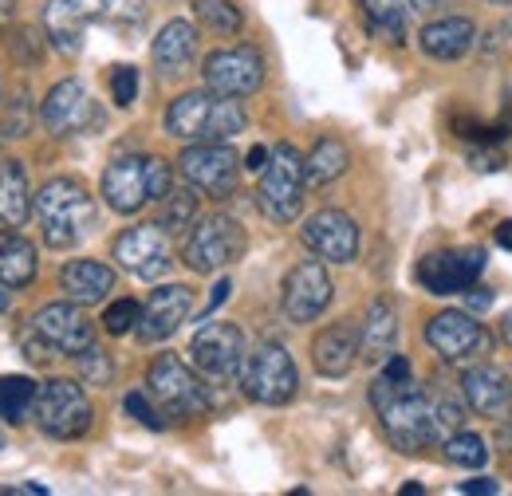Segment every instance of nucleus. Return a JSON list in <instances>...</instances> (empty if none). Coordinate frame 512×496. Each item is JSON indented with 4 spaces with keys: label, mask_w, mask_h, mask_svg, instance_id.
I'll list each match as a JSON object with an SVG mask.
<instances>
[{
    "label": "nucleus",
    "mask_w": 512,
    "mask_h": 496,
    "mask_svg": "<svg viewBox=\"0 0 512 496\" xmlns=\"http://www.w3.org/2000/svg\"><path fill=\"white\" fill-rule=\"evenodd\" d=\"M371 402L379 410V422H383L390 445L402 449V453H422V449L442 445L461 422V410L453 402L434 398L414 378L390 382L379 374L375 386H371Z\"/></svg>",
    "instance_id": "1"
},
{
    "label": "nucleus",
    "mask_w": 512,
    "mask_h": 496,
    "mask_svg": "<svg viewBox=\"0 0 512 496\" xmlns=\"http://www.w3.org/2000/svg\"><path fill=\"white\" fill-rule=\"evenodd\" d=\"M245 107L217 91H186L170 103L166 130L182 142H229L245 130Z\"/></svg>",
    "instance_id": "2"
},
{
    "label": "nucleus",
    "mask_w": 512,
    "mask_h": 496,
    "mask_svg": "<svg viewBox=\"0 0 512 496\" xmlns=\"http://www.w3.org/2000/svg\"><path fill=\"white\" fill-rule=\"evenodd\" d=\"M32 209L52 248H75L95 229V197L71 178H52L36 193Z\"/></svg>",
    "instance_id": "3"
},
{
    "label": "nucleus",
    "mask_w": 512,
    "mask_h": 496,
    "mask_svg": "<svg viewBox=\"0 0 512 496\" xmlns=\"http://www.w3.org/2000/svg\"><path fill=\"white\" fill-rule=\"evenodd\" d=\"M304 158L292 142H280L268 150V162L260 170V186H256V205L272 225H292L304 209Z\"/></svg>",
    "instance_id": "4"
},
{
    "label": "nucleus",
    "mask_w": 512,
    "mask_h": 496,
    "mask_svg": "<svg viewBox=\"0 0 512 496\" xmlns=\"http://www.w3.org/2000/svg\"><path fill=\"white\" fill-rule=\"evenodd\" d=\"M146 394L158 402V410L166 418H197L213 406L209 390L201 386V378L178 359V355H158L146 371Z\"/></svg>",
    "instance_id": "5"
},
{
    "label": "nucleus",
    "mask_w": 512,
    "mask_h": 496,
    "mask_svg": "<svg viewBox=\"0 0 512 496\" xmlns=\"http://www.w3.org/2000/svg\"><path fill=\"white\" fill-rule=\"evenodd\" d=\"M36 426L48 437H60V441H75L91 430V402L83 394V386L75 378H48L40 390H36Z\"/></svg>",
    "instance_id": "6"
},
{
    "label": "nucleus",
    "mask_w": 512,
    "mask_h": 496,
    "mask_svg": "<svg viewBox=\"0 0 512 496\" xmlns=\"http://www.w3.org/2000/svg\"><path fill=\"white\" fill-rule=\"evenodd\" d=\"M241 390L260 406H288L300 390V371L280 343H260L253 355H245Z\"/></svg>",
    "instance_id": "7"
},
{
    "label": "nucleus",
    "mask_w": 512,
    "mask_h": 496,
    "mask_svg": "<svg viewBox=\"0 0 512 496\" xmlns=\"http://www.w3.org/2000/svg\"><path fill=\"white\" fill-rule=\"evenodd\" d=\"M245 229L241 221H233L229 213H213V217H201L190 225V237L182 245V260L190 264L193 272H217V268H229L233 260H241L245 252Z\"/></svg>",
    "instance_id": "8"
},
{
    "label": "nucleus",
    "mask_w": 512,
    "mask_h": 496,
    "mask_svg": "<svg viewBox=\"0 0 512 496\" xmlns=\"http://www.w3.org/2000/svg\"><path fill=\"white\" fill-rule=\"evenodd\" d=\"M178 166H182V178L190 182V189L213 197V201L233 197L237 182H241V158L229 142H193L190 150H182Z\"/></svg>",
    "instance_id": "9"
},
{
    "label": "nucleus",
    "mask_w": 512,
    "mask_h": 496,
    "mask_svg": "<svg viewBox=\"0 0 512 496\" xmlns=\"http://www.w3.org/2000/svg\"><path fill=\"white\" fill-rule=\"evenodd\" d=\"M245 335L237 323H209L193 335L190 343V359L193 371L201 374L205 382H237L241 378V367H245Z\"/></svg>",
    "instance_id": "10"
},
{
    "label": "nucleus",
    "mask_w": 512,
    "mask_h": 496,
    "mask_svg": "<svg viewBox=\"0 0 512 496\" xmlns=\"http://www.w3.org/2000/svg\"><path fill=\"white\" fill-rule=\"evenodd\" d=\"M201 79L209 91L229 95V99H245L260 91L264 83V56L253 44H237V48H217L201 63Z\"/></svg>",
    "instance_id": "11"
},
{
    "label": "nucleus",
    "mask_w": 512,
    "mask_h": 496,
    "mask_svg": "<svg viewBox=\"0 0 512 496\" xmlns=\"http://www.w3.org/2000/svg\"><path fill=\"white\" fill-rule=\"evenodd\" d=\"M426 343L434 347V355L457 367V363H469L477 355H489L493 347V335L469 315V311H438L430 323H426Z\"/></svg>",
    "instance_id": "12"
},
{
    "label": "nucleus",
    "mask_w": 512,
    "mask_h": 496,
    "mask_svg": "<svg viewBox=\"0 0 512 496\" xmlns=\"http://www.w3.org/2000/svg\"><path fill=\"white\" fill-rule=\"evenodd\" d=\"M331 296H335V284H331L327 268L320 260H304L284 276L280 308L292 323H316L331 304Z\"/></svg>",
    "instance_id": "13"
},
{
    "label": "nucleus",
    "mask_w": 512,
    "mask_h": 496,
    "mask_svg": "<svg viewBox=\"0 0 512 496\" xmlns=\"http://www.w3.org/2000/svg\"><path fill=\"white\" fill-rule=\"evenodd\" d=\"M115 260L138 280H162L174 264L170 233L162 225H134L115 241Z\"/></svg>",
    "instance_id": "14"
},
{
    "label": "nucleus",
    "mask_w": 512,
    "mask_h": 496,
    "mask_svg": "<svg viewBox=\"0 0 512 496\" xmlns=\"http://www.w3.org/2000/svg\"><path fill=\"white\" fill-rule=\"evenodd\" d=\"M485 272V248H457V252H430L418 264V284L434 296H457L477 284Z\"/></svg>",
    "instance_id": "15"
},
{
    "label": "nucleus",
    "mask_w": 512,
    "mask_h": 496,
    "mask_svg": "<svg viewBox=\"0 0 512 496\" xmlns=\"http://www.w3.org/2000/svg\"><path fill=\"white\" fill-rule=\"evenodd\" d=\"M300 241L312 248L320 260L331 264H351L359 256V225L343 209H320L316 217L304 221Z\"/></svg>",
    "instance_id": "16"
},
{
    "label": "nucleus",
    "mask_w": 512,
    "mask_h": 496,
    "mask_svg": "<svg viewBox=\"0 0 512 496\" xmlns=\"http://www.w3.org/2000/svg\"><path fill=\"white\" fill-rule=\"evenodd\" d=\"M32 327H36V335H40L56 355H64V359H75L79 351H87V347L95 343V327H91V319L79 311L75 300H71V304H48V308H40L32 315Z\"/></svg>",
    "instance_id": "17"
},
{
    "label": "nucleus",
    "mask_w": 512,
    "mask_h": 496,
    "mask_svg": "<svg viewBox=\"0 0 512 496\" xmlns=\"http://www.w3.org/2000/svg\"><path fill=\"white\" fill-rule=\"evenodd\" d=\"M40 119L52 134L67 138V134H79V130L99 123V111H95V103H91V95H87V87L79 79H64L44 95Z\"/></svg>",
    "instance_id": "18"
},
{
    "label": "nucleus",
    "mask_w": 512,
    "mask_h": 496,
    "mask_svg": "<svg viewBox=\"0 0 512 496\" xmlns=\"http://www.w3.org/2000/svg\"><path fill=\"white\" fill-rule=\"evenodd\" d=\"M193 311V292L186 284H166L158 292H150V300L142 304V315H138V339L142 343H162L170 339Z\"/></svg>",
    "instance_id": "19"
},
{
    "label": "nucleus",
    "mask_w": 512,
    "mask_h": 496,
    "mask_svg": "<svg viewBox=\"0 0 512 496\" xmlns=\"http://www.w3.org/2000/svg\"><path fill=\"white\" fill-rule=\"evenodd\" d=\"M103 197L123 217L138 213L142 205H150L154 197H150V166H146V158H138V154L115 158L107 166V174H103Z\"/></svg>",
    "instance_id": "20"
},
{
    "label": "nucleus",
    "mask_w": 512,
    "mask_h": 496,
    "mask_svg": "<svg viewBox=\"0 0 512 496\" xmlns=\"http://www.w3.org/2000/svg\"><path fill=\"white\" fill-rule=\"evenodd\" d=\"M461 394H465L469 410L481 414V418H497V414H505V410L512 406L509 374L501 371V367H489V363L465 371V378H461Z\"/></svg>",
    "instance_id": "21"
},
{
    "label": "nucleus",
    "mask_w": 512,
    "mask_h": 496,
    "mask_svg": "<svg viewBox=\"0 0 512 496\" xmlns=\"http://www.w3.org/2000/svg\"><path fill=\"white\" fill-rule=\"evenodd\" d=\"M359 359V331L351 323H331L312 343V363L323 378H343Z\"/></svg>",
    "instance_id": "22"
},
{
    "label": "nucleus",
    "mask_w": 512,
    "mask_h": 496,
    "mask_svg": "<svg viewBox=\"0 0 512 496\" xmlns=\"http://www.w3.org/2000/svg\"><path fill=\"white\" fill-rule=\"evenodd\" d=\"M422 52L430 60L453 63L461 60L465 52H473V40H477V24L469 16H446V20H434L422 28Z\"/></svg>",
    "instance_id": "23"
},
{
    "label": "nucleus",
    "mask_w": 512,
    "mask_h": 496,
    "mask_svg": "<svg viewBox=\"0 0 512 496\" xmlns=\"http://www.w3.org/2000/svg\"><path fill=\"white\" fill-rule=\"evenodd\" d=\"M394 339H398V315L390 300H375L367 315H363V327H359V359L363 363H386V355L394 351Z\"/></svg>",
    "instance_id": "24"
},
{
    "label": "nucleus",
    "mask_w": 512,
    "mask_h": 496,
    "mask_svg": "<svg viewBox=\"0 0 512 496\" xmlns=\"http://www.w3.org/2000/svg\"><path fill=\"white\" fill-rule=\"evenodd\" d=\"M60 284L75 304H99L107 300V292H115V272L99 260H67Z\"/></svg>",
    "instance_id": "25"
},
{
    "label": "nucleus",
    "mask_w": 512,
    "mask_h": 496,
    "mask_svg": "<svg viewBox=\"0 0 512 496\" xmlns=\"http://www.w3.org/2000/svg\"><path fill=\"white\" fill-rule=\"evenodd\" d=\"M154 67L162 71V75H178V71H186L197 56V28H193L190 20H170L162 32H158V40H154Z\"/></svg>",
    "instance_id": "26"
},
{
    "label": "nucleus",
    "mask_w": 512,
    "mask_h": 496,
    "mask_svg": "<svg viewBox=\"0 0 512 496\" xmlns=\"http://www.w3.org/2000/svg\"><path fill=\"white\" fill-rule=\"evenodd\" d=\"M44 32H48V40H52V48L60 56H79L83 52L87 20L75 8V0H48L44 4Z\"/></svg>",
    "instance_id": "27"
},
{
    "label": "nucleus",
    "mask_w": 512,
    "mask_h": 496,
    "mask_svg": "<svg viewBox=\"0 0 512 496\" xmlns=\"http://www.w3.org/2000/svg\"><path fill=\"white\" fill-rule=\"evenodd\" d=\"M32 213V193H28V174L16 158L0 162V221L8 229H20Z\"/></svg>",
    "instance_id": "28"
},
{
    "label": "nucleus",
    "mask_w": 512,
    "mask_h": 496,
    "mask_svg": "<svg viewBox=\"0 0 512 496\" xmlns=\"http://www.w3.org/2000/svg\"><path fill=\"white\" fill-rule=\"evenodd\" d=\"M36 280V248L20 233L0 229V284L4 288H28Z\"/></svg>",
    "instance_id": "29"
},
{
    "label": "nucleus",
    "mask_w": 512,
    "mask_h": 496,
    "mask_svg": "<svg viewBox=\"0 0 512 496\" xmlns=\"http://www.w3.org/2000/svg\"><path fill=\"white\" fill-rule=\"evenodd\" d=\"M347 166H351V154H347V146L339 142V138H320L316 146H312V154L304 158V178H308V186H331L335 178H343L347 174Z\"/></svg>",
    "instance_id": "30"
},
{
    "label": "nucleus",
    "mask_w": 512,
    "mask_h": 496,
    "mask_svg": "<svg viewBox=\"0 0 512 496\" xmlns=\"http://www.w3.org/2000/svg\"><path fill=\"white\" fill-rule=\"evenodd\" d=\"M371 28L386 44H406V20H410V0H359Z\"/></svg>",
    "instance_id": "31"
},
{
    "label": "nucleus",
    "mask_w": 512,
    "mask_h": 496,
    "mask_svg": "<svg viewBox=\"0 0 512 496\" xmlns=\"http://www.w3.org/2000/svg\"><path fill=\"white\" fill-rule=\"evenodd\" d=\"M36 382L24 374H4L0 378V422H24L36 406Z\"/></svg>",
    "instance_id": "32"
},
{
    "label": "nucleus",
    "mask_w": 512,
    "mask_h": 496,
    "mask_svg": "<svg viewBox=\"0 0 512 496\" xmlns=\"http://www.w3.org/2000/svg\"><path fill=\"white\" fill-rule=\"evenodd\" d=\"M75 8L87 24H138L146 16V0H75Z\"/></svg>",
    "instance_id": "33"
},
{
    "label": "nucleus",
    "mask_w": 512,
    "mask_h": 496,
    "mask_svg": "<svg viewBox=\"0 0 512 496\" xmlns=\"http://www.w3.org/2000/svg\"><path fill=\"white\" fill-rule=\"evenodd\" d=\"M446 449V461L457 465V469H481L489 461V445L481 434H469V430H453V434L442 441Z\"/></svg>",
    "instance_id": "34"
},
{
    "label": "nucleus",
    "mask_w": 512,
    "mask_h": 496,
    "mask_svg": "<svg viewBox=\"0 0 512 496\" xmlns=\"http://www.w3.org/2000/svg\"><path fill=\"white\" fill-rule=\"evenodd\" d=\"M197 20H201V28L217 32V36H237L245 24V16L233 0H197Z\"/></svg>",
    "instance_id": "35"
},
{
    "label": "nucleus",
    "mask_w": 512,
    "mask_h": 496,
    "mask_svg": "<svg viewBox=\"0 0 512 496\" xmlns=\"http://www.w3.org/2000/svg\"><path fill=\"white\" fill-rule=\"evenodd\" d=\"M193 217H197V197L193 193H166L162 197V229L166 233H182V229H190L193 225Z\"/></svg>",
    "instance_id": "36"
},
{
    "label": "nucleus",
    "mask_w": 512,
    "mask_h": 496,
    "mask_svg": "<svg viewBox=\"0 0 512 496\" xmlns=\"http://www.w3.org/2000/svg\"><path fill=\"white\" fill-rule=\"evenodd\" d=\"M138 315H142L138 300H115L103 311V327H107V335H130L138 327Z\"/></svg>",
    "instance_id": "37"
},
{
    "label": "nucleus",
    "mask_w": 512,
    "mask_h": 496,
    "mask_svg": "<svg viewBox=\"0 0 512 496\" xmlns=\"http://www.w3.org/2000/svg\"><path fill=\"white\" fill-rule=\"evenodd\" d=\"M75 363H79V374H83V382H91V386H107L111 382V359L91 343L87 351H79L75 355Z\"/></svg>",
    "instance_id": "38"
},
{
    "label": "nucleus",
    "mask_w": 512,
    "mask_h": 496,
    "mask_svg": "<svg viewBox=\"0 0 512 496\" xmlns=\"http://www.w3.org/2000/svg\"><path fill=\"white\" fill-rule=\"evenodd\" d=\"M32 126V107H28V91L16 95V103L8 107V115L0 119V138H24Z\"/></svg>",
    "instance_id": "39"
},
{
    "label": "nucleus",
    "mask_w": 512,
    "mask_h": 496,
    "mask_svg": "<svg viewBox=\"0 0 512 496\" xmlns=\"http://www.w3.org/2000/svg\"><path fill=\"white\" fill-rule=\"evenodd\" d=\"M123 406H127L130 418H138V422H142V426H150V430H162V426H166V422H162L166 414L150 402V394H146V390H130L127 398H123Z\"/></svg>",
    "instance_id": "40"
},
{
    "label": "nucleus",
    "mask_w": 512,
    "mask_h": 496,
    "mask_svg": "<svg viewBox=\"0 0 512 496\" xmlns=\"http://www.w3.org/2000/svg\"><path fill=\"white\" fill-rule=\"evenodd\" d=\"M111 95H115L119 107H130V103L138 99V71H134V67L123 63V67L111 71Z\"/></svg>",
    "instance_id": "41"
},
{
    "label": "nucleus",
    "mask_w": 512,
    "mask_h": 496,
    "mask_svg": "<svg viewBox=\"0 0 512 496\" xmlns=\"http://www.w3.org/2000/svg\"><path fill=\"white\" fill-rule=\"evenodd\" d=\"M146 166H150V197H154V201H162V197L174 189L170 162H162V158H146Z\"/></svg>",
    "instance_id": "42"
},
{
    "label": "nucleus",
    "mask_w": 512,
    "mask_h": 496,
    "mask_svg": "<svg viewBox=\"0 0 512 496\" xmlns=\"http://www.w3.org/2000/svg\"><path fill=\"white\" fill-rule=\"evenodd\" d=\"M457 493L493 496V493H501V485H497V481H489V477H477V481H461V485H457Z\"/></svg>",
    "instance_id": "43"
},
{
    "label": "nucleus",
    "mask_w": 512,
    "mask_h": 496,
    "mask_svg": "<svg viewBox=\"0 0 512 496\" xmlns=\"http://www.w3.org/2000/svg\"><path fill=\"white\" fill-rule=\"evenodd\" d=\"M465 304L473 311H485L489 304H493V296L485 292V288H465Z\"/></svg>",
    "instance_id": "44"
},
{
    "label": "nucleus",
    "mask_w": 512,
    "mask_h": 496,
    "mask_svg": "<svg viewBox=\"0 0 512 496\" xmlns=\"http://www.w3.org/2000/svg\"><path fill=\"white\" fill-rule=\"evenodd\" d=\"M44 485H0V496H44Z\"/></svg>",
    "instance_id": "45"
},
{
    "label": "nucleus",
    "mask_w": 512,
    "mask_h": 496,
    "mask_svg": "<svg viewBox=\"0 0 512 496\" xmlns=\"http://www.w3.org/2000/svg\"><path fill=\"white\" fill-rule=\"evenodd\" d=\"M473 162H477V170H501L505 166L501 154H481V150H473Z\"/></svg>",
    "instance_id": "46"
},
{
    "label": "nucleus",
    "mask_w": 512,
    "mask_h": 496,
    "mask_svg": "<svg viewBox=\"0 0 512 496\" xmlns=\"http://www.w3.org/2000/svg\"><path fill=\"white\" fill-rule=\"evenodd\" d=\"M229 292H233V284H229V280H221V284H217V288H213V296H209V308H205V311L221 308V304H225V300H229Z\"/></svg>",
    "instance_id": "47"
},
{
    "label": "nucleus",
    "mask_w": 512,
    "mask_h": 496,
    "mask_svg": "<svg viewBox=\"0 0 512 496\" xmlns=\"http://www.w3.org/2000/svg\"><path fill=\"white\" fill-rule=\"evenodd\" d=\"M264 162H268V150H264V146H253L249 158H245V170H264Z\"/></svg>",
    "instance_id": "48"
},
{
    "label": "nucleus",
    "mask_w": 512,
    "mask_h": 496,
    "mask_svg": "<svg viewBox=\"0 0 512 496\" xmlns=\"http://www.w3.org/2000/svg\"><path fill=\"white\" fill-rule=\"evenodd\" d=\"M493 237H497V245L509 248V252H512V221H505V225H497V233H493Z\"/></svg>",
    "instance_id": "49"
},
{
    "label": "nucleus",
    "mask_w": 512,
    "mask_h": 496,
    "mask_svg": "<svg viewBox=\"0 0 512 496\" xmlns=\"http://www.w3.org/2000/svg\"><path fill=\"white\" fill-rule=\"evenodd\" d=\"M501 339H505V343L512 347V308L501 315Z\"/></svg>",
    "instance_id": "50"
},
{
    "label": "nucleus",
    "mask_w": 512,
    "mask_h": 496,
    "mask_svg": "<svg viewBox=\"0 0 512 496\" xmlns=\"http://www.w3.org/2000/svg\"><path fill=\"white\" fill-rule=\"evenodd\" d=\"M12 4H16V0H0V24L12 16Z\"/></svg>",
    "instance_id": "51"
},
{
    "label": "nucleus",
    "mask_w": 512,
    "mask_h": 496,
    "mask_svg": "<svg viewBox=\"0 0 512 496\" xmlns=\"http://www.w3.org/2000/svg\"><path fill=\"white\" fill-rule=\"evenodd\" d=\"M8 308V292H4V288H0V311Z\"/></svg>",
    "instance_id": "52"
},
{
    "label": "nucleus",
    "mask_w": 512,
    "mask_h": 496,
    "mask_svg": "<svg viewBox=\"0 0 512 496\" xmlns=\"http://www.w3.org/2000/svg\"><path fill=\"white\" fill-rule=\"evenodd\" d=\"M0 445H4V430H0Z\"/></svg>",
    "instance_id": "53"
}]
</instances>
